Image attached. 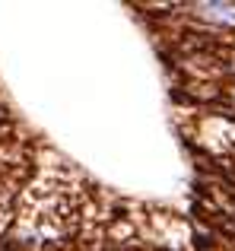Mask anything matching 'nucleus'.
Wrapping results in <instances>:
<instances>
[{"label": "nucleus", "mask_w": 235, "mask_h": 251, "mask_svg": "<svg viewBox=\"0 0 235 251\" xmlns=\"http://www.w3.org/2000/svg\"><path fill=\"white\" fill-rule=\"evenodd\" d=\"M207 19L213 23H223V25H235V3H200L197 6Z\"/></svg>", "instance_id": "nucleus-1"}]
</instances>
